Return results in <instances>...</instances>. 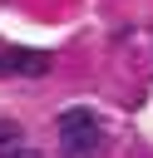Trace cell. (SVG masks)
Wrapping results in <instances>:
<instances>
[{"label":"cell","mask_w":153,"mask_h":158,"mask_svg":"<svg viewBox=\"0 0 153 158\" xmlns=\"http://www.w3.org/2000/svg\"><path fill=\"white\" fill-rule=\"evenodd\" d=\"M10 158H39V153H35V148H15Z\"/></svg>","instance_id":"277c9868"},{"label":"cell","mask_w":153,"mask_h":158,"mask_svg":"<svg viewBox=\"0 0 153 158\" xmlns=\"http://www.w3.org/2000/svg\"><path fill=\"white\" fill-rule=\"evenodd\" d=\"M15 148H25V128L10 123V118H0V158H10Z\"/></svg>","instance_id":"3957f363"},{"label":"cell","mask_w":153,"mask_h":158,"mask_svg":"<svg viewBox=\"0 0 153 158\" xmlns=\"http://www.w3.org/2000/svg\"><path fill=\"white\" fill-rule=\"evenodd\" d=\"M59 148L69 158H94L104 148V128L89 109H64L59 114Z\"/></svg>","instance_id":"6da1fadb"},{"label":"cell","mask_w":153,"mask_h":158,"mask_svg":"<svg viewBox=\"0 0 153 158\" xmlns=\"http://www.w3.org/2000/svg\"><path fill=\"white\" fill-rule=\"evenodd\" d=\"M49 59L30 54V49H0V74H44Z\"/></svg>","instance_id":"7a4b0ae2"}]
</instances>
